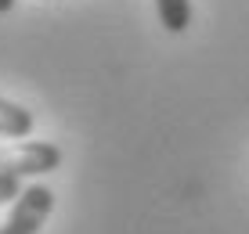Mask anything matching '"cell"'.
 Listing matches in <instances>:
<instances>
[{"mask_svg": "<svg viewBox=\"0 0 249 234\" xmlns=\"http://www.w3.org/2000/svg\"><path fill=\"white\" fill-rule=\"evenodd\" d=\"M54 213V191L47 184H33L22 187L15 198V209L7 216V223L0 227V234H40V227L47 223V216Z\"/></svg>", "mask_w": 249, "mask_h": 234, "instance_id": "6da1fadb", "label": "cell"}, {"mask_svg": "<svg viewBox=\"0 0 249 234\" xmlns=\"http://www.w3.org/2000/svg\"><path fill=\"white\" fill-rule=\"evenodd\" d=\"M58 166H62V148L51 141H25L15 151L0 155V169L15 177H40V173H54Z\"/></svg>", "mask_w": 249, "mask_h": 234, "instance_id": "7a4b0ae2", "label": "cell"}, {"mask_svg": "<svg viewBox=\"0 0 249 234\" xmlns=\"http://www.w3.org/2000/svg\"><path fill=\"white\" fill-rule=\"evenodd\" d=\"M33 126H36V119H33L29 108H22V105H15V101L0 98V134L22 141V137L33 134Z\"/></svg>", "mask_w": 249, "mask_h": 234, "instance_id": "3957f363", "label": "cell"}, {"mask_svg": "<svg viewBox=\"0 0 249 234\" xmlns=\"http://www.w3.org/2000/svg\"><path fill=\"white\" fill-rule=\"evenodd\" d=\"M156 15H159L166 33L181 36L188 25H192V0H156Z\"/></svg>", "mask_w": 249, "mask_h": 234, "instance_id": "277c9868", "label": "cell"}, {"mask_svg": "<svg viewBox=\"0 0 249 234\" xmlns=\"http://www.w3.org/2000/svg\"><path fill=\"white\" fill-rule=\"evenodd\" d=\"M22 191V177H15V173H4L0 169V205H7V202H15Z\"/></svg>", "mask_w": 249, "mask_h": 234, "instance_id": "5b68a950", "label": "cell"}, {"mask_svg": "<svg viewBox=\"0 0 249 234\" xmlns=\"http://www.w3.org/2000/svg\"><path fill=\"white\" fill-rule=\"evenodd\" d=\"M11 7H15V0H0V15H7Z\"/></svg>", "mask_w": 249, "mask_h": 234, "instance_id": "8992f818", "label": "cell"}]
</instances>
